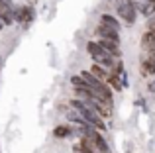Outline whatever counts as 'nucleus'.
<instances>
[{"label":"nucleus","instance_id":"8","mask_svg":"<svg viewBox=\"0 0 155 153\" xmlns=\"http://www.w3.org/2000/svg\"><path fill=\"white\" fill-rule=\"evenodd\" d=\"M136 10H140L141 14H145V16H153L155 14V2L153 0H143L141 4L136 6Z\"/></svg>","mask_w":155,"mask_h":153},{"label":"nucleus","instance_id":"10","mask_svg":"<svg viewBox=\"0 0 155 153\" xmlns=\"http://www.w3.org/2000/svg\"><path fill=\"white\" fill-rule=\"evenodd\" d=\"M71 134H73V130L69 126H55V130H53V135H55V138H59V139L69 138Z\"/></svg>","mask_w":155,"mask_h":153},{"label":"nucleus","instance_id":"4","mask_svg":"<svg viewBox=\"0 0 155 153\" xmlns=\"http://www.w3.org/2000/svg\"><path fill=\"white\" fill-rule=\"evenodd\" d=\"M96 35H98V39H112V41L120 43V35H118V31L110 30V28L98 26V28H96Z\"/></svg>","mask_w":155,"mask_h":153},{"label":"nucleus","instance_id":"1","mask_svg":"<svg viewBox=\"0 0 155 153\" xmlns=\"http://www.w3.org/2000/svg\"><path fill=\"white\" fill-rule=\"evenodd\" d=\"M71 108L81 116V118H83V122H84V124L92 126L94 130H98V132H104V130H106L102 118H100L98 112H96L88 102H84V100H71Z\"/></svg>","mask_w":155,"mask_h":153},{"label":"nucleus","instance_id":"3","mask_svg":"<svg viewBox=\"0 0 155 153\" xmlns=\"http://www.w3.org/2000/svg\"><path fill=\"white\" fill-rule=\"evenodd\" d=\"M34 18H35V12H34V8H31V6H20V8H14V22L28 26V24H30Z\"/></svg>","mask_w":155,"mask_h":153},{"label":"nucleus","instance_id":"5","mask_svg":"<svg viewBox=\"0 0 155 153\" xmlns=\"http://www.w3.org/2000/svg\"><path fill=\"white\" fill-rule=\"evenodd\" d=\"M141 45H143V49L147 51V53H151L155 51V31H145L143 37H141Z\"/></svg>","mask_w":155,"mask_h":153},{"label":"nucleus","instance_id":"15","mask_svg":"<svg viewBox=\"0 0 155 153\" xmlns=\"http://www.w3.org/2000/svg\"><path fill=\"white\" fill-rule=\"evenodd\" d=\"M141 2H143V0H141Z\"/></svg>","mask_w":155,"mask_h":153},{"label":"nucleus","instance_id":"13","mask_svg":"<svg viewBox=\"0 0 155 153\" xmlns=\"http://www.w3.org/2000/svg\"><path fill=\"white\" fill-rule=\"evenodd\" d=\"M0 65H2V57H0Z\"/></svg>","mask_w":155,"mask_h":153},{"label":"nucleus","instance_id":"6","mask_svg":"<svg viewBox=\"0 0 155 153\" xmlns=\"http://www.w3.org/2000/svg\"><path fill=\"white\" fill-rule=\"evenodd\" d=\"M88 73H91L92 76H96L100 83H106V84H108V76H110V73L104 69V67H100V65H96V63H94V65L91 67V71H88Z\"/></svg>","mask_w":155,"mask_h":153},{"label":"nucleus","instance_id":"2","mask_svg":"<svg viewBox=\"0 0 155 153\" xmlns=\"http://www.w3.org/2000/svg\"><path fill=\"white\" fill-rule=\"evenodd\" d=\"M116 12L128 26H132L136 22V4L132 0H116Z\"/></svg>","mask_w":155,"mask_h":153},{"label":"nucleus","instance_id":"7","mask_svg":"<svg viewBox=\"0 0 155 153\" xmlns=\"http://www.w3.org/2000/svg\"><path fill=\"white\" fill-rule=\"evenodd\" d=\"M100 26L110 28V30H114V31L120 30V22H118L114 16H110V14H102V16H100Z\"/></svg>","mask_w":155,"mask_h":153},{"label":"nucleus","instance_id":"14","mask_svg":"<svg viewBox=\"0 0 155 153\" xmlns=\"http://www.w3.org/2000/svg\"><path fill=\"white\" fill-rule=\"evenodd\" d=\"M10 2H14V0H10Z\"/></svg>","mask_w":155,"mask_h":153},{"label":"nucleus","instance_id":"11","mask_svg":"<svg viewBox=\"0 0 155 153\" xmlns=\"http://www.w3.org/2000/svg\"><path fill=\"white\" fill-rule=\"evenodd\" d=\"M108 83H110V86H112L114 90H122V86H124V83H122L120 75H114V73L108 76Z\"/></svg>","mask_w":155,"mask_h":153},{"label":"nucleus","instance_id":"12","mask_svg":"<svg viewBox=\"0 0 155 153\" xmlns=\"http://www.w3.org/2000/svg\"><path fill=\"white\" fill-rule=\"evenodd\" d=\"M147 26H149V31H155V16H151V20L147 22Z\"/></svg>","mask_w":155,"mask_h":153},{"label":"nucleus","instance_id":"9","mask_svg":"<svg viewBox=\"0 0 155 153\" xmlns=\"http://www.w3.org/2000/svg\"><path fill=\"white\" fill-rule=\"evenodd\" d=\"M140 73L143 76H149V75H155V63L151 61V59H145L143 63H141V69Z\"/></svg>","mask_w":155,"mask_h":153}]
</instances>
